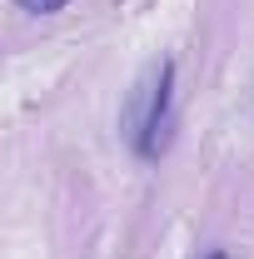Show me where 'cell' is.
<instances>
[{"instance_id": "6da1fadb", "label": "cell", "mask_w": 254, "mask_h": 259, "mask_svg": "<svg viewBox=\"0 0 254 259\" xmlns=\"http://www.w3.org/2000/svg\"><path fill=\"white\" fill-rule=\"evenodd\" d=\"M170 125H175V60L150 65V75L135 85L125 105V140L140 160H159L170 150Z\"/></svg>"}, {"instance_id": "7a4b0ae2", "label": "cell", "mask_w": 254, "mask_h": 259, "mask_svg": "<svg viewBox=\"0 0 254 259\" xmlns=\"http://www.w3.org/2000/svg\"><path fill=\"white\" fill-rule=\"evenodd\" d=\"M20 10H30V15H55V10H65V0H15Z\"/></svg>"}, {"instance_id": "3957f363", "label": "cell", "mask_w": 254, "mask_h": 259, "mask_svg": "<svg viewBox=\"0 0 254 259\" xmlns=\"http://www.w3.org/2000/svg\"><path fill=\"white\" fill-rule=\"evenodd\" d=\"M204 259H229V254H224V249H209V254H204Z\"/></svg>"}]
</instances>
